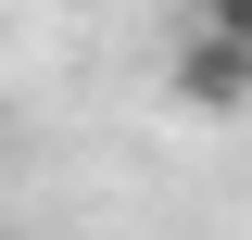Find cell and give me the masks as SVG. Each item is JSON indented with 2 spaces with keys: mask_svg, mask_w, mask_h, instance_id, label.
<instances>
[{
  "mask_svg": "<svg viewBox=\"0 0 252 240\" xmlns=\"http://www.w3.org/2000/svg\"><path fill=\"white\" fill-rule=\"evenodd\" d=\"M177 101H189V114H240V101H252V51H240V38H215V26H189Z\"/></svg>",
  "mask_w": 252,
  "mask_h": 240,
  "instance_id": "1",
  "label": "cell"
},
{
  "mask_svg": "<svg viewBox=\"0 0 252 240\" xmlns=\"http://www.w3.org/2000/svg\"><path fill=\"white\" fill-rule=\"evenodd\" d=\"M202 26H215V38H240V51H252V0H202Z\"/></svg>",
  "mask_w": 252,
  "mask_h": 240,
  "instance_id": "2",
  "label": "cell"
}]
</instances>
